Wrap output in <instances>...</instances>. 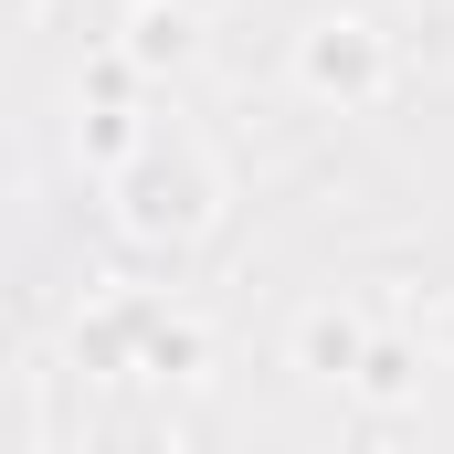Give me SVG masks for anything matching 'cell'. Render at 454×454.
Here are the masks:
<instances>
[{"label": "cell", "mask_w": 454, "mask_h": 454, "mask_svg": "<svg viewBox=\"0 0 454 454\" xmlns=\"http://www.w3.org/2000/svg\"><path fill=\"white\" fill-rule=\"evenodd\" d=\"M296 85L317 96V106H380L391 96V43H380V21L370 11H328V21H307L296 32Z\"/></svg>", "instance_id": "2"}, {"label": "cell", "mask_w": 454, "mask_h": 454, "mask_svg": "<svg viewBox=\"0 0 454 454\" xmlns=\"http://www.w3.org/2000/svg\"><path fill=\"white\" fill-rule=\"evenodd\" d=\"M137 148H148V137H137V106H96L85 116V159H96V169H127Z\"/></svg>", "instance_id": "6"}, {"label": "cell", "mask_w": 454, "mask_h": 454, "mask_svg": "<svg viewBox=\"0 0 454 454\" xmlns=\"http://www.w3.org/2000/svg\"><path fill=\"white\" fill-rule=\"evenodd\" d=\"M223 212V169L180 137V148H137L127 169H116V223L137 232V243H191V232Z\"/></svg>", "instance_id": "1"}, {"label": "cell", "mask_w": 454, "mask_h": 454, "mask_svg": "<svg viewBox=\"0 0 454 454\" xmlns=\"http://www.w3.org/2000/svg\"><path fill=\"white\" fill-rule=\"evenodd\" d=\"M348 391L380 402V412H402V402L423 391V348H412V339H370V348H359V370H348Z\"/></svg>", "instance_id": "4"}, {"label": "cell", "mask_w": 454, "mask_h": 454, "mask_svg": "<svg viewBox=\"0 0 454 454\" xmlns=\"http://www.w3.org/2000/svg\"><path fill=\"white\" fill-rule=\"evenodd\" d=\"M359 348H370V328H359L348 307H307V317H296V370H317V380H348Z\"/></svg>", "instance_id": "3"}, {"label": "cell", "mask_w": 454, "mask_h": 454, "mask_svg": "<svg viewBox=\"0 0 454 454\" xmlns=\"http://www.w3.org/2000/svg\"><path fill=\"white\" fill-rule=\"evenodd\" d=\"M191 43H201V21H191L180 0H137V21H127V64H191Z\"/></svg>", "instance_id": "5"}, {"label": "cell", "mask_w": 454, "mask_h": 454, "mask_svg": "<svg viewBox=\"0 0 454 454\" xmlns=\"http://www.w3.org/2000/svg\"><path fill=\"white\" fill-rule=\"evenodd\" d=\"M0 11H11V21H32V11H43V0H0Z\"/></svg>", "instance_id": "7"}]
</instances>
